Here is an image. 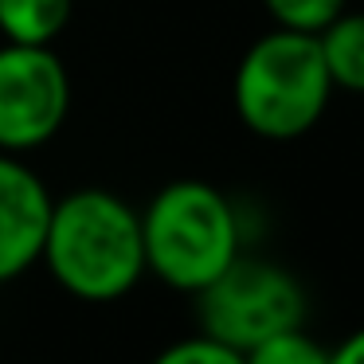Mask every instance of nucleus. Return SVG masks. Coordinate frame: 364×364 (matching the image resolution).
Returning a JSON list of instances; mask_svg holds the SVG:
<instances>
[{
  "mask_svg": "<svg viewBox=\"0 0 364 364\" xmlns=\"http://www.w3.org/2000/svg\"><path fill=\"white\" fill-rule=\"evenodd\" d=\"M40 262L71 298H126L149 274L141 212L110 188H75L55 196Z\"/></svg>",
  "mask_w": 364,
  "mask_h": 364,
  "instance_id": "1",
  "label": "nucleus"
},
{
  "mask_svg": "<svg viewBox=\"0 0 364 364\" xmlns=\"http://www.w3.org/2000/svg\"><path fill=\"white\" fill-rule=\"evenodd\" d=\"M333 79L317 36L270 28L231 75V106L262 141H298L325 118Z\"/></svg>",
  "mask_w": 364,
  "mask_h": 364,
  "instance_id": "2",
  "label": "nucleus"
},
{
  "mask_svg": "<svg viewBox=\"0 0 364 364\" xmlns=\"http://www.w3.org/2000/svg\"><path fill=\"white\" fill-rule=\"evenodd\" d=\"M145 270L196 294L243 255L239 208L208 181H173L141 208Z\"/></svg>",
  "mask_w": 364,
  "mask_h": 364,
  "instance_id": "3",
  "label": "nucleus"
},
{
  "mask_svg": "<svg viewBox=\"0 0 364 364\" xmlns=\"http://www.w3.org/2000/svg\"><path fill=\"white\" fill-rule=\"evenodd\" d=\"M192 298L200 333L235 353H247L282 329H298L309 314L306 286L286 267L255 255H239Z\"/></svg>",
  "mask_w": 364,
  "mask_h": 364,
  "instance_id": "4",
  "label": "nucleus"
},
{
  "mask_svg": "<svg viewBox=\"0 0 364 364\" xmlns=\"http://www.w3.org/2000/svg\"><path fill=\"white\" fill-rule=\"evenodd\" d=\"M71 114V75L51 48L0 43V153L48 145Z\"/></svg>",
  "mask_w": 364,
  "mask_h": 364,
  "instance_id": "5",
  "label": "nucleus"
},
{
  "mask_svg": "<svg viewBox=\"0 0 364 364\" xmlns=\"http://www.w3.org/2000/svg\"><path fill=\"white\" fill-rule=\"evenodd\" d=\"M51 204L43 176L16 153H0V286L40 262Z\"/></svg>",
  "mask_w": 364,
  "mask_h": 364,
  "instance_id": "6",
  "label": "nucleus"
},
{
  "mask_svg": "<svg viewBox=\"0 0 364 364\" xmlns=\"http://www.w3.org/2000/svg\"><path fill=\"white\" fill-rule=\"evenodd\" d=\"M75 0H0V36L4 43L51 48L71 24Z\"/></svg>",
  "mask_w": 364,
  "mask_h": 364,
  "instance_id": "7",
  "label": "nucleus"
},
{
  "mask_svg": "<svg viewBox=\"0 0 364 364\" xmlns=\"http://www.w3.org/2000/svg\"><path fill=\"white\" fill-rule=\"evenodd\" d=\"M333 90L364 95V12H341L325 32H317Z\"/></svg>",
  "mask_w": 364,
  "mask_h": 364,
  "instance_id": "8",
  "label": "nucleus"
},
{
  "mask_svg": "<svg viewBox=\"0 0 364 364\" xmlns=\"http://www.w3.org/2000/svg\"><path fill=\"white\" fill-rule=\"evenodd\" d=\"M243 360L247 364H329V348L309 337L306 325H298V329H282L274 337L259 341L255 348H247Z\"/></svg>",
  "mask_w": 364,
  "mask_h": 364,
  "instance_id": "9",
  "label": "nucleus"
},
{
  "mask_svg": "<svg viewBox=\"0 0 364 364\" xmlns=\"http://www.w3.org/2000/svg\"><path fill=\"white\" fill-rule=\"evenodd\" d=\"M262 9L274 20V28L317 36L348 9V0H262Z\"/></svg>",
  "mask_w": 364,
  "mask_h": 364,
  "instance_id": "10",
  "label": "nucleus"
},
{
  "mask_svg": "<svg viewBox=\"0 0 364 364\" xmlns=\"http://www.w3.org/2000/svg\"><path fill=\"white\" fill-rule=\"evenodd\" d=\"M149 364H247V360H243V353H235V348L196 333V337H184L176 345L161 348Z\"/></svg>",
  "mask_w": 364,
  "mask_h": 364,
  "instance_id": "11",
  "label": "nucleus"
},
{
  "mask_svg": "<svg viewBox=\"0 0 364 364\" xmlns=\"http://www.w3.org/2000/svg\"><path fill=\"white\" fill-rule=\"evenodd\" d=\"M329 364H364V329L348 333L337 348H329Z\"/></svg>",
  "mask_w": 364,
  "mask_h": 364,
  "instance_id": "12",
  "label": "nucleus"
}]
</instances>
